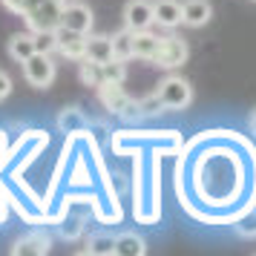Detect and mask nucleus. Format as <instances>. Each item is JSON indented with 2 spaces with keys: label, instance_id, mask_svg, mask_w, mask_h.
<instances>
[{
  "label": "nucleus",
  "instance_id": "nucleus-1",
  "mask_svg": "<svg viewBox=\"0 0 256 256\" xmlns=\"http://www.w3.org/2000/svg\"><path fill=\"white\" fill-rule=\"evenodd\" d=\"M156 92H158L162 106H167V110H187L193 104V84L182 75H167Z\"/></svg>",
  "mask_w": 256,
  "mask_h": 256
},
{
  "label": "nucleus",
  "instance_id": "nucleus-2",
  "mask_svg": "<svg viewBox=\"0 0 256 256\" xmlns=\"http://www.w3.org/2000/svg\"><path fill=\"white\" fill-rule=\"evenodd\" d=\"M60 9H64L60 0H40L35 9L24 14V20L32 32H55L60 26Z\"/></svg>",
  "mask_w": 256,
  "mask_h": 256
},
{
  "label": "nucleus",
  "instance_id": "nucleus-3",
  "mask_svg": "<svg viewBox=\"0 0 256 256\" xmlns=\"http://www.w3.org/2000/svg\"><path fill=\"white\" fill-rule=\"evenodd\" d=\"M187 55H190V49H187L184 38L167 32V35H162V46H158V52H156L152 64L162 66V70H178L182 64H187Z\"/></svg>",
  "mask_w": 256,
  "mask_h": 256
},
{
  "label": "nucleus",
  "instance_id": "nucleus-4",
  "mask_svg": "<svg viewBox=\"0 0 256 256\" xmlns=\"http://www.w3.org/2000/svg\"><path fill=\"white\" fill-rule=\"evenodd\" d=\"M24 78L35 90H49L55 81V60L46 52H35L29 60H24Z\"/></svg>",
  "mask_w": 256,
  "mask_h": 256
},
{
  "label": "nucleus",
  "instance_id": "nucleus-5",
  "mask_svg": "<svg viewBox=\"0 0 256 256\" xmlns=\"http://www.w3.org/2000/svg\"><path fill=\"white\" fill-rule=\"evenodd\" d=\"M55 52L70 60H84L86 58V35L66 29V26H58L55 29Z\"/></svg>",
  "mask_w": 256,
  "mask_h": 256
},
{
  "label": "nucleus",
  "instance_id": "nucleus-6",
  "mask_svg": "<svg viewBox=\"0 0 256 256\" xmlns=\"http://www.w3.org/2000/svg\"><path fill=\"white\" fill-rule=\"evenodd\" d=\"M92 9L86 6V3H64V9H60V26H66V29H75V32H84V35H90L92 32Z\"/></svg>",
  "mask_w": 256,
  "mask_h": 256
},
{
  "label": "nucleus",
  "instance_id": "nucleus-7",
  "mask_svg": "<svg viewBox=\"0 0 256 256\" xmlns=\"http://www.w3.org/2000/svg\"><path fill=\"white\" fill-rule=\"evenodd\" d=\"M152 24H156V9L150 0H130L124 6V26L127 29L144 32V29H152Z\"/></svg>",
  "mask_w": 256,
  "mask_h": 256
},
{
  "label": "nucleus",
  "instance_id": "nucleus-8",
  "mask_svg": "<svg viewBox=\"0 0 256 256\" xmlns=\"http://www.w3.org/2000/svg\"><path fill=\"white\" fill-rule=\"evenodd\" d=\"M98 98H101V104H104L110 112H116V116H124V110L132 104V98L124 92V84H112V81H104L98 86Z\"/></svg>",
  "mask_w": 256,
  "mask_h": 256
},
{
  "label": "nucleus",
  "instance_id": "nucleus-9",
  "mask_svg": "<svg viewBox=\"0 0 256 256\" xmlns=\"http://www.w3.org/2000/svg\"><path fill=\"white\" fill-rule=\"evenodd\" d=\"M210 18H213V6H210V0H184V3H182V24L190 26V29H202V26H208Z\"/></svg>",
  "mask_w": 256,
  "mask_h": 256
},
{
  "label": "nucleus",
  "instance_id": "nucleus-10",
  "mask_svg": "<svg viewBox=\"0 0 256 256\" xmlns=\"http://www.w3.org/2000/svg\"><path fill=\"white\" fill-rule=\"evenodd\" d=\"M152 9H156V24L162 29L173 32L176 26H182V3L178 0H156Z\"/></svg>",
  "mask_w": 256,
  "mask_h": 256
},
{
  "label": "nucleus",
  "instance_id": "nucleus-11",
  "mask_svg": "<svg viewBox=\"0 0 256 256\" xmlns=\"http://www.w3.org/2000/svg\"><path fill=\"white\" fill-rule=\"evenodd\" d=\"M158 46H162V35H156V32H150V29L132 32V55H136V58L152 60L156 52H158Z\"/></svg>",
  "mask_w": 256,
  "mask_h": 256
},
{
  "label": "nucleus",
  "instance_id": "nucleus-12",
  "mask_svg": "<svg viewBox=\"0 0 256 256\" xmlns=\"http://www.w3.org/2000/svg\"><path fill=\"white\" fill-rule=\"evenodd\" d=\"M35 32H18V35L9 38V58L18 60V64H24L35 55Z\"/></svg>",
  "mask_w": 256,
  "mask_h": 256
},
{
  "label": "nucleus",
  "instance_id": "nucleus-13",
  "mask_svg": "<svg viewBox=\"0 0 256 256\" xmlns=\"http://www.w3.org/2000/svg\"><path fill=\"white\" fill-rule=\"evenodd\" d=\"M86 58L106 64L112 58V38L110 35H86Z\"/></svg>",
  "mask_w": 256,
  "mask_h": 256
},
{
  "label": "nucleus",
  "instance_id": "nucleus-14",
  "mask_svg": "<svg viewBox=\"0 0 256 256\" xmlns=\"http://www.w3.org/2000/svg\"><path fill=\"white\" fill-rule=\"evenodd\" d=\"M78 78H81L84 86H92V90H98V86L104 84V66H101L98 60L84 58V60H78Z\"/></svg>",
  "mask_w": 256,
  "mask_h": 256
},
{
  "label": "nucleus",
  "instance_id": "nucleus-15",
  "mask_svg": "<svg viewBox=\"0 0 256 256\" xmlns=\"http://www.w3.org/2000/svg\"><path fill=\"white\" fill-rule=\"evenodd\" d=\"M116 254L121 256H144L147 248H144V239L136 236V233H121L116 236Z\"/></svg>",
  "mask_w": 256,
  "mask_h": 256
},
{
  "label": "nucleus",
  "instance_id": "nucleus-16",
  "mask_svg": "<svg viewBox=\"0 0 256 256\" xmlns=\"http://www.w3.org/2000/svg\"><path fill=\"white\" fill-rule=\"evenodd\" d=\"M46 250H49V236H44V233H32L12 248V254H46Z\"/></svg>",
  "mask_w": 256,
  "mask_h": 256
},
{
  "label": "nucleus",
  "instance_id": "nucleus-17",
  "mask_svg": "<svg viewBox=\"0 0 256 256\" xmlns=\"http://www.w3.org/2000/svg\"><path fill=\"white\" fill-rule=\"evenodd\" d=\"M112 58H121V60L136 58V55H132V29L124 26L121 32L112 35Z\"/></svg>",
  "mask_w": 256,
  "mask_h": 256
},
{
  "label": "nucleus",
  "instance_id": "nucleus-18",
  "mask_svg": "<svg viewBox=\"0 0 256 256\" xmlns=\"http://www.w3.org/2000/svg\"><path fill=\"white\" fill-rule=\"evenodd\" d=\"M84 116H81V110H75V106H70V110H64L58 116V127L64 130V132H81L84 130Z\"/></svg>",
  "mask_w": 256,
  "mask_h": 256
},
{
  "label": "nucleus",
  "instance_id": "nucleus-19",
  "mask_svg": "<svg viewBox=\"0 0 256 256\" xmlns=\"http://www.w3.org/2000/svg\"><path fill=\"white\" fill-rule=\"evenodd\" d=\"M104 66V81H112V84H124L127 81V60L121 58H110Z\"/></svg>",
  "mask_w": 256,
  "mask_h": 256
},
{
  "label": "nucleus",
  "instance_id": "nucleus-20",
  "mask_svg": "<svg viewBox=\"0 0 256 256\" xmlns=\"http://www.w3.org/2000/svg\"><path fill=\"white\" fill-rule=\"evenodd\" d=\"M86 254H116V239L112 236H90V242H86Z\"/></svg>",
  "mask_w": 256,
  "mask_h": 256
},
{
  "label": "nucleus",
  "instance_id": "nucleus-21",
  "mask_svg": "<svg viewBox=\"0 0 256 256\" xmlns=\"http://www.w3.org/2000/svg\"><path fill=\"white\" fill-rule=\"evenodd\" d=\"M35 49L38 52H55V32H35Z\"/></svg>",
  "mask_w": 256,
  "mask_h": 256
},
{
  "label": "nucleus",
  "instance_id": "nucleus-22",
  "mask_svg": "<svg viewBox=\"0 0 256 256\" xmlns=\"http://www.w3.org/2000/svg\"><path fill=\"white\" fill-rule=\"evenodd\" d=\"M0 3H3L9 12H14V14H26L29 9H35L40 0H0Z\"/></svg>",
  "mask_w": 256,
  "mask_h": 256
},
{
  "label": "nucleus",
  "instance_id": "nucleus-23",
  "mask_svg": "<svg viewBox=\"0 0 256 256\" xmlns=\"http://www.w3.org/2000/svg\"><path fill=\"white\" fill-rule=\"evenodd\" d=\"M9 92H12V78L0 70V101H6V98H9Z\"/></svg>",
  "mask_w": 256,
  "mask_h": 256
},
{
  "label": "nucleus",
  "instance_id": "nucleus-24",
  "mask_svg": "<svg viewBox=\"0 0 256 256\" xmlns=\"http://www.w3.org/2000/svg\"><path fill=\"white\" fill-rule=\"evenodd\" d=\"M250 127H254V136H256V110H254V116H250Z\"/></svg>",
  "mask_w": 256,
  "mask_h": 256
},
{
  "label": "nucleus",
  "instance_id": "nucleus-25",
  "mask_svg": "<svg viewBox=\"0 0 256 256\" xmlns=\"http://www.w3.org/2000/svg\"><path fill=\"white\" fill-rule=\"evenodd\" d=\"M60 3H70V0H60Z\"/></svg>",
  "mask_w": 256,
  "mask_h": 256
},
{
  "label": "nucleus",
  "instance_id": "nucleus-26",
  "mask_svg": "<svg viewBox=\"0 0 256 256\" xmlns=\"http://www.w3.org/2000/svg\"><path fill=\"white\" fill-rule=\"evenodd\" d=\"M254 3H256V0H254Z\"/></svg>",
  "mask_w": 256,
  "mask_h": 256
}]
</instances>
